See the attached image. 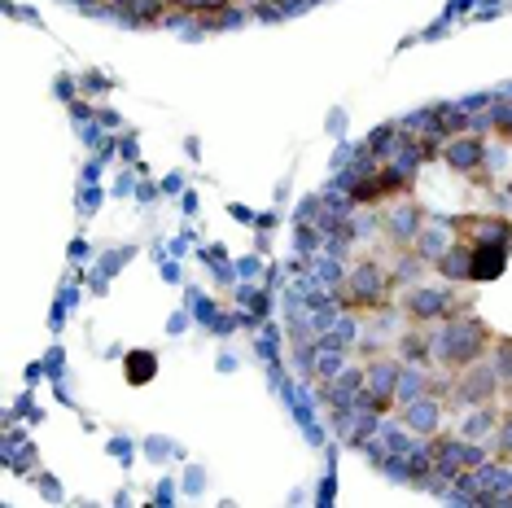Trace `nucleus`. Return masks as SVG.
Wrapping results in <instances>:
<instances>
[{
    "label": "nucleus",
    "mask_w": 512,
    "mask_h": 508,
    "mask_svg": "<svg viewBox=\"0 0 512 508\" xmlns=\"http://www.w3.org/2000/svg\"><path fill=\"white\" fill-rule=\"evenodd\" d=\"M381 228L390 233L394 246H416V237H421V228H425V215H421V206L416 202H390L386 211H381Z\"/></svg>",
    "instance_id": "nucleus-4"
},
{
    "label": "nucleus",
    "mask_w": 512,
    "mask_h": 508,
    "mask_svg": "<svg viewBox=\"0 0 512 508\" xmlns=\"http://www.w3.org/2000/svg\"><path fill=\"white\" fill-rule=\"evenodd\" d=\"M442 158H447L456 171H477L486 163V141L482 136H451L447 149H442Z\"/></svg>",
    "instance_id": "nucleus-8"
},
{
    "label": "nucleus",
    "mask_w": 512,
    "mask_h": 508,
    "mask_svg": "<svg viewBox=\"0 0 512 508\" xmlns=\"http://www.w3.org/2000/svg\"><path fill=\"white\" fill-rule=\"evenodd\" d=\"M499 373H504V381L512 386V342L504 346V351H499Z\"/></svg>",
    "instance_id": "nucleus-13"
},
{
    "label": "nucleus",
    "mask_w": 512,
    "mask_h": 508,
    "mask_svg": "<svg viewBox=\"0 0 512 508\" xmlns=\"http://www.w3.org/2000/svg\"><path fill=\"white\" fill-rule=\"evenodd\" d=\"M495 447H499V460H512V408H508V412H499Z\"/></svg>",
    "instance_id": "nucleus-11"
},
{
    "label": "nucleus",
    "mask_w": 512,
    "mask_h": 508,
    "mask_svg": "<svg viewBox=\"0 0 512 508\" xmlns=\"http://www.w3.org/2000/svg\"><path fill=\"white\" fill-rule=\"evenodd\" d=\"M438 272L447 281H473V241H451V250L438 259Z\"/></svg>",
    "instance_id": "nucleus-10"
},
{
    "label": "nucleus",
    "mask_w": 512,
    "mask_h": 508,
    "mask_svg": "<svg viewBox=\"0 0 512 508\" xmlns=\"http://www.w3.org/2000/svg\"><path fill=\"white\" fill-rule=\"evenodd\" d=\"M127 373H132V381H149V373H154V355H132V360H127Z\"/></svg>",
    "instance_id": "nucleus-12"
},
{
    "label": "nucleus",
    "mask_w": 512,
    "mask_h": 508,
    "mask_svg": "<svg viewBox=\"0 0 512 508\" xmlns=\"http://www.w3.org/2000/svg\"><path fill=\"white\" fill-rule=\"evenodd\" d=\"M386 290H390V276H386V268H377V263H359L355 272H346V303L355 311L381 307Z\"/></svg>",
    "instance_id": "nucleus-2"
},
{
    "label": "nucleus",
    "mask_w": 512,
    "mask_h": 508,
    "mask_svg": "<svg viewBox=\"0 0 512 508\" xmlns=\"http://www.w3.org/2000/svg\"><path fill=\"white\" fill-rule=\"evenodd\" d=\"M499 390H504V373H495V368L482 364V360L460 368V377H456V399L469 403V408H477V403H495Z\"/></svg>",
    "instance_id": "nucleus-3"
},
{
    "label": "nucleus",
    "mask_w": 512,
    "mask_h": 508,
    "mask_svg": "<svg viewBox=\"0 0 512 508\" xmlns=\"http://www.w3.org/2000/svg\"><path fill=\"white\" fill-rule=\"evenodd\" d=\"M403 421H407V430H416L421 438L438 434L442 430V403L434 395H421V399L403 403Z\"/></svg>",
    "instance_id": "nucleus-7"
},
{
    "label": "nucleus",
    "mask_w": 512,
    "mask_h": 508,
    "mask_svg": "<svg viewBox=\"0 0 512 508\" xmlns=\"http://www.w3.org/2000/svg\"><path fill=\"white\" fill-rule=\"evenodd\" d=\"M508 241H473V281H495L504 272Z\"/></svg>",
    "instance_id": "nucleus-9"
},
{
    "label": "nucleus",
    "mask_w": 512,
    "mask_h": 508,
    "mask_svg": "<svg viewBox=\"0 0 512 508\" xmlns=\"http://www.w3.org/2000/svg\"><path fill=\"white\" fill-rule=\"evenodd\" d=\"M486 351H491V329H486L477 316H464V311L447 316L442 329L434 333V360L442 368H451V373L486 360Z\"/></svg>",
    "instance_id": "nucleus-1"
},
{
    "label": "nucleus",
    "mask_w": 512,
    "mask_h": 508,
    "mask_svg": "<svg viewBox=\"0 0 512 508\" xmlns=\"http://www.w3.org/2000/svg\"><path fill=\"white\" fill-rule=\"evenodd\" d=\"M399 377H403V364L394 360H377L364 373V390L372 395V403L377 408H386V403H394V395H399Z\"/></svg>",
    "instance_id": "nucleus-6"
},
{
    "label": "nucleus",
    "mask_w": 512,
    "mask_h": 508,
    "mask_svg": "<svg viewBox=\"0 0 512 508\" xmlns=\"http://www.w3.org/2000/svg\"><path fill=\"white\" fill-rule=\"evenodd\" d=\"M403 311L416 320V325H429V320H447V316H456V294H447V290H412L403 298Z\"/></svg>",
    "instance_id": "nucleus-5"
}]
</instances>
